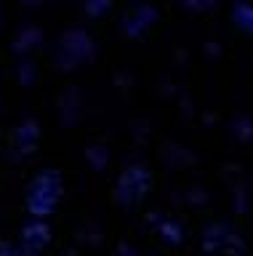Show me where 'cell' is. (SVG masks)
<instances>
[{
	"label": "cell",
	"mask_w": 253,
	"mask_h": 256,
	"mask_svg": "<svg viewBox=\"0 0 253 256\" xmlns=\"http://www.w3.org/2000/svg\"><path fill=\"white\" fill-rule=\"evenodd\" d=\"M184 3H187L189 8H208V6L216 3V0H184Z\"/></svg>",
	"instance_id": "277c9868"
},
{
	"label": "cell",
	"mask_w": 253,
	"mask_h": 256,
	"mask_svg": "<svg viewBox=\"0 0 253 256\" xmlns=\"http://www.w3.org/2000/svg\"><path fill=\"white\" fill-rule=\"evenodd\" d=\"M232 14H235L237 27H243L248 35H253V6L251 3H237Z\"/></svg>",
	"instance_id": "3957f363"
},
{
	"label": "cell",
	"mask_w": 253,
	"mask_h": 256,
	"mask_svg": "<svg viewBox=\"0 0 253 256\" xmlns=\"http://www.w3.org/2000/svg\"><path fill=\"white\" fill-rule=\"evenodd\" d=\"M149 190V171H144L141 166H131L125 168L120 176V184H117V198L120 203L131 206L136 200L144 198V192Z\"/></svg>",
	"instance_id": "7a4b0ae2"
},
{
	"label": "cell",
	"mask_w": 253,
	"mask_h": 256,
	"mask_svg": "<svg viewBox=\"0 0 253 256\" xmlns=\"http://www.w3.org/2000/svg\"><path fill=\"white\" fill-rule=\"evenodd\" d=\"M61 192V182H59V174H40L37 179L32 182V187H29V195H27V203H29V211L32 214H48L53 203H56Z\"/></svg>",
	"instance_id": "6da1fadb"
}]
</instances>
